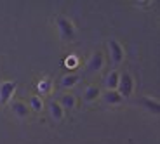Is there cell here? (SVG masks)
Masks as SVG:
<instances>
[{
    "label": "cell",
    "instance_id": "cell-16",
    "mask_svg": "<svg viewBox=\"0 0 160 144\" xmlns=\"http://www.w3.org/2000/svg\"><path fill=\"white\" fill-rule=\"evenodd\" d=\"M66 66H70V68L77 66V57L75 56H70V59H66Z\"/></svg>",
    "mask_w": 160,
    "mask_h": 144
},
{
    "label": "cell",
    "instance_id": "cell-12",
    "mask_svg": "<svg viewBox=\"0 0 160 144\" xmlns=\"http://www.w3.org/2000/svg\"><path fill=\"white\" fill-rule=\"evenodd\" d=\"M101 96V92H99V89L98 87H94V85H89L87 89H85V94H84V99L87 101V103H92L94 99H98V97Z\"/></svg>",
    "mask_w": 160,
    "mask_h": 144
},
{
    "label": "cell",
    "instance_id": "cell-9",
    "mask_svg": "<svg viewBox=\"0 0 160 144\" xmlns=\"http://www.w3.org/2000/svg\"><path fill=\"white\" fill-rule=\"evenodd\" d=\"M101 97H103V101H104L106 104H112V106L120 104V103H122V99H124V97L120 96L117 90H106V92H104Z\"/></svg>",
    "mask_w": 160,
    "mask_h": 144
},
{
    "label": "cell",
    "instance_id": "cell-13",
    "mask_svg": "<svg viewBox=\"0 0 160 144\" xmlns=\"http://www.w3.org/2000/svg\"><path fill=\"white\" fill-rule=\"evenodd\" d=\"M28 108H32L33 111H40V109L44 108V103H42L40 96H32L30 97V106Z\"/></svg>",
    "mask_w": 160,
    "mask_h": 144
},
{
    "label": "cell",
    "instance_id": "cell-4",
    "mask_svg": "<svg viewBox=\"0 0 160 144\" xmlns=\"http://www.w3.org/2000/svg\"><path fill=\"white\" fill-rule=\"evenodd\" d=\"M14 92H16V82H2L0 84V104L11 103Z\"/></svg>",
    "mask_w": 160,
    "mask_h": 144
},
{
    "label": "cell",
    "instance_id": "cell-7",
    "mask_svg": "<svg viewBox=\"0 0 160 144\" xmlns=\"http://www.w3.org/2000/svg\"><path fill=\"white\" fill-rule=\"evenodd\" d=\"M58 103H59V106L63 108V111H72L77 106V99H75L73 94H63V96L58 99Z\"/></svg>",
    "mask_w": 160,
    "mask_h": 144
},
{
    "label": "cell",
    "instance_id": "cell-15",
    "mask_svg": "<svg viewBox=\"0 0 160 144\" xmlns=\"http://www.w3.org/2000/svg\"><path fill=\"white\" fill-rule=\"evenodd\" d=\"M38 92L40 94H47V92H51V82L49 80H42V82H38Z\"/></svg>",
    "mask_w": 160,
    "mask_h": 144
},
{
    "label": "cell",
    "instance_id": "cell-8",
    "mask_svg": "<svg viewBox=\"0 0 160 144\" xmlns=\"http://www.w3.org/2000/svg\"><path fill=\"white\" fill-rule=\"evenodd\" d=\"M78 80H80V76L77 75V73H68V75H64V76H61V87L63 89H72V87H75L77 84H78Z\"/></svg>",
    "mask_w": 160,
    "mask_h": 144
},
{
    "label": "cell",
    "instance_id": "cell-14",
    "mask_svg": "<svg viewBox=\"0 0 160 144\" xmlns=\"http://www.w3.org/2000/svg\"><path fill=\"white\" fill-rule=\"evenodd\" d=\"M141 101H143V103L146 104V108H148L150 111H153V113H155V115H157V113H158V101H157V99L150 101V97H143V99H141Z\"/></svg>",
    "mask_w": 160,
    "mask_h": 144
},
{
    "label": "cell",
    "instance_id": "cell-1",
    "mask_svg": "<svg viewBox=\"0 0 160 144\" xmlns=\"http://www.w3.org/2000/svg\"><path fill=\"white\" fill-rule=\"evenodd\" d=\"M134 90V78L131 76V73L124 71L118 75V85H117V92L122 97H129Z\"/></svg>",
    "mask_w": 160,
    "mask_h": 144
},
{
    "label": "cell",
    "instance_id": "cell-10",
    "mask_svg": "<svg viewBox=\"0 0 160 144\" xmlns=\"http://www.w3.org/2000/svg\"><path fill=\"white\" fill-rule=\"evenodd\" d=\"M49 115H51L52 120H56V122L63 118L64 111H63V108L59 106L58 101H51V103H49Z\"/></svg>",
    "mask_w": 160,
    "mask_h": 144
},
{
    "label": "cell",
    "instance_id": "cell-3",
    "mask_svg": "<svg viewBox=\"0 0 160 144\" xmlns=\"http://www.w3.org/2000/svg\"><path fill=\"white\" fill-rule=\"evenodd\" d=\"M108 50H110V59L113 64H120L124 61V47L118 44V40L110 38L108 40Z\"/></svg>",
    "mask_w": 160,
    "mask_h": 144
},
{
    "label": "cell",
    "instance_id": "cell-11",
    "mask_svg": "<svg viewBox=\"0 0 160 144\" xmlns=\"http://www.w3.org/2000/svg\"><path fill=\"white\" fill-rule=\"evenodd\" d=\"M118 75L117 71H110L104 78V85H106V90H117V85H118Z\"/></svg>",
    "mask_w": 160,
    "mask_h": 144
},
{
    "label": "cell",
    "instance_id": "cell-2",
    "mask_svg": "<svg viewBox=\"0 0 160 144\" xmlns=\"http://www.w3.org/2000/svg\"><path fill=\"white\" fill-rule=\"evenodd\" d=\"M56 24H58V30H59V33H61V36H63V38L72 40L73 36L77 35L75 26H73V23L68 19V17L59 16V17H58V21H56Z\"/></svg>",
    "mask_w": 160,
    "mask_h": 144
},
{
    "label": "cell",
    "instance_id": "cell-5",
    "mask_svg": "<svg viewBox=\"0 0 160 144\" xmlns=\"http://www.w3.org/2000/svg\"><path fill=\"white\" fill-rule=\"evenodd\" d=\"M103 68H104V56L101 54V52L92 54V56L89 57L87 64H85V70H87L89 73H98Z\"/></svg>",
    "mask_w": 160,
    "mask_h": 144
},
{
    "label": "cell",
    "instance_id": "cell-6",
    "mask_svg": "<svg viewBox=\"0 0 160 144\" xmlns=\"http://www.w3.org/2000/svg\"><path fill=\"white\" fill-rule=\"evenodd\" d=\"M11 108H12V113H14L18 118H26V116H28V113H30L28 104L23 103V101H12Z\"/></svg>",
    "mask_w": 160,
    "mask_h": 144
}]
</instances>
